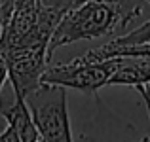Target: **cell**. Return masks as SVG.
<instances>
[{
	"mask_svg": "<svg viewBox=\"0 0 150 142\" xmlns=\"http://www.w3.org/2000/svg\"><path fill=\"white\" fill-rule=\"evenodd\" d=\"M118 30L125 32L124 17L118 4L110 2H82L70 6L61 15L57 27L53 29L48 42V59L63 46L74 44L80 40H95L116 34Z\"/></svg>",
	"mask_w": 150,
	"mask_h": 142,
	"instance_id": "cell-1",
	"label": "cell"
},
{
	"mask_svg": "<svg viewBox=\"0 0 150 142\" xmlns=\"http://www.w3.org/2000/svg\"><path fill=\"white\" fill-rule=\"evenodd\" d=\"M25 102L44 142H74L65 87L40 84L25 97Z\"/></svg>",
	"mask_w": 150,
	"mask_h": 142,
	"instance_id": "cell-2",
	"label": "cell"
},
{
	"mask_svg": "<svg viewBox=\"0 0 150 142\" xmlns=\"http://www.w3.org/2000/svg\"><path fill=\"white\" fill-rule=\"evenodd\" d=\"M120 57L105 59V61L88 63L80 57H74L69 63H59L53 66H46L40 78V84L61 85L65 89H76L84 95H97V91L106 87L118 68Z\"/></svg>",
	"mask_w": 150,
	"mask_h": 142,
	"instance_id": "cell-3",
	"label": "cell"
},
{
	"mask_svg": "<svg viewBox=\"0 0 150 142\" xmlns=\"http://www.w3.org/2000/svg\"><path fill=\"white\" fill-rule=\"evenodd\" d=\"M2 53L6 57L10 87L13 89L15 97L25 98L40 85V78L46 66L50 65L48 44L10 47V49H2Z\"/></svg>",
	"mask_w": 150,
	"mask_h": 142,
	"instance_id": "cell-4",
	"label": "cell"
},
{
	"mask_svg": "<svg viewBox=\"0 0 150 142\" xmlns=\"http://www.w3.org/2000/svg\"><path fill=\"white\" fill-rule=\"evenodd\" d=\"M97 112L91 121V129H86L80 135V142H137L135 129L124 123L114 112L103 104L99 97H95Z\"/></svg>",
	"mask_w": 150,
	"mask_h": 142,
	"instance_id": "cell-5",
	"label": "cell"
},
{
	"mask_svg": "<svg viewBox=\"0 0 150 142\" xmlns=\"http://www.w3.org/2000/svg\"><path fill=\"white\" fill-rule=\"evenodd\" d=\"M0 114L6 120V123L15 131V135L19 136L21 142H44L33 116L29 112L25 98L15 97L11 87L8 93L2 91V95H0Z\"/></svg>",
	"mask_w": 150,
	"mask_h": 142,
	"instance_id": "cell-6",
	"label": "cell"
},
{
	"mask_svg": "<svg viewBox=\"0 0 150 142\" xmlns=\"http://www.w3.org/2000/svg\"><path fill=\"white\" fill-rule=\"evenodd\" d=\"M150 84V57H120L108 85L139 87Z\"/></svg>",
	"mask_w": 150,
	"mask_h": 142,
	"instance_id": "cell-7",
	"label": "cell"
},
{
	"mask_svg": "<svg viewBox=\"0 0 150 142\" xmlns=\"http://www.w3.org/2000/svg\"><path fill=\"white\" fill-rule=\"evenodd\" d=\"M78 57L88 63L105 61V59H112V57H150V40L139 42V44H114L110 40L105 46L89 49L86 53L78 55Z\"/></svg>",
	"mask_w": 150,
	"mask_h": 142,
	"instance_id": "cell-8",
	"label": "cell"
},
{
	"mask_svg": "<svg viewBox=\"0 0 150 142\" xmlns=\"http://www.w3.org/2000/svg\"><path fill=\"white\" fill-rule=\"evenodd\" d=\"M82 2H89V0H72L70 2V6H76V4H82ZM93 2H110V4H118L122 10V17H124V29L127 30V27L131 25L133 21H137V19L141 17V13H143V8L139 6V4L135 2V0H93ZM69 6V8H70Z\"/></svg>",
	"mask_w": 150,
	"mask_h": 142,
	"instance_id": "cell-9",
	"label": "cell"
},
{
	"mask_svg": "<svg viewBox=\"0 0 150 142\" xmlns=\"http://www.w3.org/2000/svg\"><path fill=\"white\" fill-rule=\"evenodd\" d=\"M150 40V19L144 21L143 25H139L137 29L127 30L122 36L112 38L114 44H139V42H148Z\"/></svg>",
	"mask_w": 150,
	"mask_h": 142,
	"instance_id": "cell-10",
	"label": "cell"
},
{
	"mask_svg": "<svg viewBox=\"0 0 150 142\" xmlns=\"http://www.w3.org/2000/svg\"><path fill=\"white\" fill-rule=\"evenodd\" d=\"M139 95L143 97V102H144V108H146V114H148V121H150V84L148 85H139V87H135ZM137 142H150V135H144L141 136Z\"/></svg>",
	"mask_w": 150,
	"mask_h": 142,
	"instance_id": "cell-11",
	"label": "cell"
},
{
	"mask_svg": "<svg viewBox=\"0 0 150 142\" xmlns=\"http://www.w3.org/2000/svg\"><path fill=\"white\" fill-rule=\"evenodd\" d=\"M6 82H8V66H6V57H4L2 49H0V95L4 91ZM0 117H2V114H0Z\"/></svg>",
	"mask_w": 150,
	"mask_h": 142,
	"instance_id": "cell-12",
	"label": "cell"
},
{
	"mask_svg": "<svg viewBox=\"0 0 150 142\" xmlns=\"http://www.w3.org/2000/svg\"><path fill=\"white\" fill-rule=\"evenodd\" d=\"M70 2H72V0H40L42 6H46V8H57V10H63V11L69 10Z\"/></svg>",
	"mask_w": 150,
	"mask_h": 142,
	"instance_id": "cell-13",
	"label": "cell"
},
{
	"mask_svg": "<svg viewBox=\"0 0 150 142\" xmlns=\"http://www.w3.org/2000/svg\"><path fill=\"white\" fill-rule=\"evenodd\" d=\"M0 142H21V140H19V136L15 135L13 129L6 123V127L0 131Z\"/></svg>",
	"mask_w": 150,
	"mask_h": 142,
	"instance_id": "cell-14",
	"label": "cell"
},
{
	"mask_svg": "<svg viewBox=\"0 0 150 142\" xmlns=\"http://www.w3.org/2000/svg\"><path fill=\"white\" fill-rule=\"evenodd\" d=\"M2 2V8H4V23H6L8 15H10V10H11V2L13 0H0Z\"/></svg>",
	"mask_w": 150,
	"mask_h": 142,
	"instance_id": "cell-15",
	"label": "cell"
},
{
	"mask_svg": "<svg viewBox=\"0 0 150 142\" xmlns=\"http://www.w3.org/2000/svg\"><path fill=\"white\" fill-rule=\"evenodd\" d=\"M135 2H137V4H139V6H141V8H143V10H146V8L150 6V0H135Z\"/></svg>",
	"mask_w": 150,
	"mask_h": 142,
	"instance_id": "cell-16",
	"label": "cell"
}]
</instances>
